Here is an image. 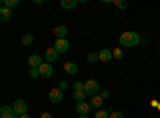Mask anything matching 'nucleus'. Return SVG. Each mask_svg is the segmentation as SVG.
Returning a JSON list of instances; mask_svg holds the SVG:
<instances>
[{
  "instance_id": "obj_1",
  "label": "nucleus",
  "mask_w": 160,
  "mask_h": 118,
  "mask_svg": "<svg viewBox=\"0 0 160 118\" xmlns=\"http://www.w3.org/2000/svg\"><path fill=\"white\" fill-rule=\"evenodd\" d=\"M139 42H141L139 35L136 32H131V31L123 32L122 35H120V38H118L120 46H125V48H133V46L139 45Z\"/></svg>"
},
{
  "instance_id": "obj_2",
  "label": "nucleus",
  "mask_w": 160,
  "mask_h": 118,
  "mask_svg": "<svg viewBox=\"0 0 160 118\" xmlns=\"http://www.w3.org/2000/svg\"><path fill=\"white\" fill-rule=\"evenodd\" d=\"M83 91L87 93V96H96L98 93H99V83L95 80V78H90V80H87L85 82V88H83Z\"/></svg>"
},
{
  "instance_id": "obj_3",
  "label": "nucleus",
  "mask_w": 160,
  "mask_h": 118,
  "mask_svg": "<svg viewBox=\"0 0 160 118\" xmlns=\"http://www.w3.org/2000/svg\"><path fill=\"white\" fill-rule=\"evenodd\" d=\"M13 110H15V113L16 115H24L26 112H28V102L26 101H22V99H16L15 102H13Z\"/></svg>"
},
{
  "instance_id": "obj_4",
  "label": "nucleus",
  "mask_w": 160,
  "mask_h": 118,
  "mask_svg": "<svg viewBox=\"0 0 160 118\" xmlns=\"http://www.w3.org/2000/svg\"><path fill=\"white\" fill-rule=\"evenodd\" d=\"M62 91L59 89V88H53V89H50V93H48V99H50V102H53V104H59V102H62Z\"/></svg>"
},
{
  "instance_id": "obj_5",
  "label": "nucleus",
  "mask_w": 160,
  "mask_h": 118,
  "mask_svg": "<svg viewBox=\"0 0 160 118\" xmlns=\"http://www.w3.org/2000/svg\"><path fill=\"white\" fill-rule=\"evenodd\" d=\"M55 48L56 51H58V54L61 53H66V51L69 50V42H68V38H56V42H55Z\"/></svg>"
},
{
  "instance_id": "obj_6",
  "label": "nucleus",
  "mask_w": 160,
  "mask_h": 118,
  "mask_svg": "<svg viewBox=\"0 0 160 118\" xmlns=\"http://www.w3.org/2000/svg\"><path fill=\"white\" fill-rule=\"evenodd\" d=\"M40 70V77H45V78H50L53 75V65L50 62H43L42 65L38 67Z\"/></svg>"
},
{
  "instance_id": "obj_7",
  "label": "nucleus",
  "mask_w": 160,
  "mask_h": 118,
  "mask_svg": "<svg viewBox=\"0 0 160 118\" xmlns=\"http://www.w3.org/2000/svg\"><path fill=\"white\" fill-rule=\"evenodd\" d=\"M90 109H91V106L88 102H77V106H75V110L78 115H88Z\"/></svg>"
},
{
  "instance_id": "obj_8",
  "label": "nucleus",
  "mask_w": 160,
  "mask_h": 118,
  "mask_svg": "<svg viewBox=\"0 0 160 118\" xmlns=\"http://www.w3.org/2000/svg\"><path fill=\"white\" fill-rule=\"evenodd\" d=\"M16 113L13 110V107L10 106H2L0 107V118H13Z\"/></svg>"
},
{
  "instance_id": "obj_9",
  "label": "nucleus",
  "mask_w": 160,
  "mask_h": 118,
  "mask_svg": "<svg viewBox=\"0 0 160 118\" xmlns=\"http://www.w3.org/2000/svg\"><path fill=\"white\" fill-rule=\"evenodd\" d=\"M98 56H99V61H102V62H109V61H112V58H114L112 51H111V50H108V48L101 50L99 53H98Z\"/></svg>"
},
{
  "instance_id": "obj_10",
  "label": "nucleus",
  "mask_w": 160,
  "mask_h": 118,
  "mask_svg": "<svg viewBox=\"0 0 160 118\" xmlns=\"http://www.w3.org/2000/svg\"><path fill=\"white\" fill-rule=\"evenodd\" d=\"M42 64H43V61H42V58H40L38 54L29 56V65H31V69H38Z\"/></svg>"
},
{
  "instance_id": "obj_11",
  "label": "nucleus",
  "mask_w": 160,
  "mask_h": 118,
  "mask_svg": "<svg viewBox=\"0 0 160 118\" xmlns=\"http://www.w3.org/2000/svg\"><path fill=\"white\" fill-rule=\"evenodd\" d=\"M45 59H47V62H55L58 59V51L55 48H48L45 51Z\"/></svg>"
},
{
  "instance_id": "obj_12",
  "label": "nucleus",
  "mask_w": 160,
  "mask_h": 118,
  "mask_svg": "<svg viewBox=\"0 0 160 118\" xmlns=\"http://www.w3.org/2000/svg\"><path fill=\"white\" fill-rule=\"evenodd\" d=\"M102 101H104V99H102L101 96H98V94H96V96H93V97H91V101H90L91 109L99 110V109H101V106H102Z\"/></svg>"
},
{
  "instance_id": "obj_13",
  "label": "nucleus",
  "mask_w": 160,
  "mask_h": 118,
  "mask_svg": "<svg viewBox=\"0 0 160 118\" xmlns=\"http://www.w3.org/2000/svg\"><path fill=\"white\" fill-rule=\"evenodd\" d=\"M10 19H11V10L2 7V8H0V21L7 22V21H10Z\"/></svg>"
},
{
  "instance_id": "obj_14",
  "label": "nucleus",
  "mask_w": 160,
  "mask_h": 118,
  "mask_svg": "<svg viewBox=\"0 0 160 118\" xmlns=\"http://www.w3.org/2000/svg\"><path fill=\"white\" fill-rule=\"evenodd\" d=\"M53 34H55L58 38H64L66 34H68V27H66V26H56V27L53 29Z\"/></svg>"
},
{
  "instance_id": "obj_15",
  "label": "nucleus",
  "mask_w": 160,
  "mask_h": 118,
  "mask_svg": "<svg viewBox=\"0 0 160 118\" xmlns=\"http://www.w3.org/2000/svg\"><path fill=\"white\" fill-rule=\"evenodd\" d=\"M64 70L68 72L69 75H75L78 72V67H77V64H74V62H66L64 64Z\"/></svg>"
},
{
  "instance_id": "obj_16",
  "label": "nucleus",
  "mask_w": 160,
  "mask_h": 118,
  "mask_svg": "<svg viewBox=\"0 0 160 118\" xmlns=\"http://www.w3.org/2000/svg\"><path fill=\"white\" fill-rule=\"evenodd\" d=\"M72 99L77 101V102H85L87 101V93H85V91H74Z\"/></svg>"
},
{
  "instance_id": "obj_17",
  "label": "nucleus",
  "mask_w": 160,
  "mask_h": 118,
  "mask_svg": "<svg viewBox=\"0 0 160 118\" xmlns=\"http://www.w3.org/2000/svg\"><path fill=\"white\" fill-rule=\"evenodd\" d=\"M77 5V0H61V8L64 10H72Z\"/></svg>"
},
{
  "instance_id": "obj_18",
  "label": "nucleus",
  "mask_w": 160,
  "mask_h": 118,
  "mask_svg": "<svg viewBox=\"0 0 160 118\" xmlns=\"http://www.w3.org/2000/svg\"><path fill=\"white\" fill-rule=\"evenodd\" d=\"M21 43H22V46H29V45H32V43H34V35H32V34H26V35L22 37Z\"/></svg>"
},
{
  "instance_id": "obj_19",
  "label": "nucleus",
  "mask_w": 160,
  "mask_h": 118,
  "mask_svg": "<svg viewBox=\"0 0 160 118\" xmlns=\"http://www.w3.org/2000/svg\"><path fill=\"white\" fill-rule=\"evenodd\" d=\"M18 0H2V7H5V8H13V7H18Z\"/></svg>"
},
{
  "instance_id": "obj_20",
  "label": "nucleus",
  "mask_w": 160,
  "mask_h": 118,
  "mask_svg": "<svg viewBox=\"0 0 160 118\" xmlns=\"http://www.w3.org/2000/svg\"><path fill=\"white\" fill-rule=\"evenodd\" d=\"M114 5L118 10H127L128 8V2H125V0H114Z\"/></svg>"
},
{
  "instance_id": "obj_21",
  "label": "nucleus",
  "mask_w": 160,
  "mask_h": 118,
  "mask_svg": "<svg viewBox=\"0 0 160 118\" xmlns=\"http://www.w3.org/2000/svg\"><path fill=\"white\" fill-rule=\"evenodd\" d=\"M95 118H111V113L108 112V110H98L96 112V115H95Z\"/></svg>"
},
{
  "instance_id": "obj_22",
  "label": "nucleus",
  "mask_w": 160,
  "mask_h": 118,
  "mask_svg": "<svg viewBox=\"0 0 160 118\" xmlns=\"http://www.w3.org/2000/svg\"><path fill=\"white\" fill-rule=\"evenodd\" d=\"M112 54H114L115 59H122L123 58V51H122V48H115V50H112Z\"/></svg>"
},
{
  "instance_id": "obj_23",
  "label": "nucleus",
  "mask_w": 160,
  "mask_h": 118,
  "mask_svg": "<svg viewBox=\"0 0 160 118\" xmlns=\"http://www.w3.org/2000/svg\"><path fill=\"white\" fill-rule=\"evenodd\" d=\"M87 59H88V62H98V61H99V56H98L96 53H90V54L87 56Z\"/></svg>"
},
{
  "instance_id": "obj_24",
  "label": "nucleus",
  "mask_w": 160,
  "mask_h": 118,
  "mask_svg": "<svg viewBox=\"0 0 160 118\" xmlns=\"http://www.w3.org/2000/svg\"><path fill=\"white\" fill-rule=\"evenodd\" d=\"M83 88H85L83 82H75L74 83V91H83Z\"/></svg>"
},
{
  "instance_id": "obj_25",
  "label": "nucleus",
  "mask_w": 160,
  "mask_h": 118,
  "mask_svg": "<svg viewBox=\"0 0 160 118\" xmlns=\"http://www.w3.org/2000/svg\"><path fill=\"white\" fill-rule=\"evenodd\" d=\"M111 118H125V113L120 112V110H117V112H112V113H111Z\"/></svg>"
},
{
  "instance_id": "obj_26",
  "label": "nucleus",
  "mask_w": 160,
  "mask_h": 118,
  "mask_svg": "<svg viewBox=\"0 0 160 118\" xmlns=\"http://www.w3.org/2000/svg\"><path fill=\"white\" fill-rule=\"evenodd\" d=\"M29 73H31V77H34V78H38V77H40V70H38V69H31Z\"/></svg>"
},
{
  "instance_id": "obj_27",
  "label": "nucleus",
  "mask_w": 160,
  "mask_h": 118,
  "mask_svg": "<svg viewBox=\"0 0 160 118\" xmlns=\"http://www.w3.org/2000/svg\"><path fill=\"white\" fill-rule=\"evenodd\" d=\"M68 86H69V83H68V82H61V83H59V89H61V91H62V89H66Z\"/></svg>"
},
{
  "instance_id": "obj_28",
  "label": "nucleus",
  "mask_w": 160,
  "mask_h": 118,
  "mask_svg": "<svg viewBox=\"0 0 160 118\" xmlns=\"http://www.w3.org/2000/svg\"><path fill=\"white\" fill-rule=\"evenodd\" d=\"M99 96H101L102 99H108V97H109V91H102V93H101Z\"/></svg>"
},
{
  "instance_id": "obj_29",
  "label": "nucleus",
  "mask_w": 160,
  "mask_h": 118,
  "mask_svg": "<svg viewBox=\"0 0 160 118\" xmlns=\"http://www.w3.org/2000/svg\"><path fill=\"white\" fill-rule=\"evenodd\" d=\"M40 118H53V115H51V113H48V112H45V113L40 115Z\"/></svg>"
},
{
  "instance_id": "obj_30",
  "label": "nucleus",
  "mask_w": 160,
  "mask_h": 118,
  "mask_svg": "<svg viewBox=\"0 0 160 118\" xmlns=\"http://www.w3.org/2000/svg\"><path fill=\"white\" fill-rule=\"evenodd\" d=\"M21 118H31V116H29V115H26V113H24V115H21Z\"/></svg>"
},
{
  "instance_id": "obj_31",
  "label": "nucleus",
  "mask_w": 160,
  "mask_h": 118,
  "mask_svg": "<svg viewBox=\"0 0 160 118\" xmlns=\"http://www.w3.org/2000/svg\"><path fill=\"white\" fill-rule=\"evenodd\" d=\"M78 118H90V116H88V115H80Z\"/></svg>"
},
{
  "instance_id": "obj_32",
  "label": "nucleus",
  "mask_w": 160,
  "mask_h": 118,
  "mask_svg": "<svg viewBox=\"0 0 160 118\" xmlns=\"http://www.w3.org/2000/svg\"><path fill=\"white\" fill-rule=\"evenodd\" d=\"M13 118H21V116H19V115H15V116H13Z\"/></svg>"
},
{
  "instance_id": "obj_33",
  "label": "nucleus",
  "mask_w": 160,
  "mask_h": 118,
  "mask_svg": "<svg viewBox=\"0 0 160 118\" xmlns=\"http://www.w3.org/2000/svg\"><path fill=\"white\" fill-rule=\"evenodd\" d=\"M158 109H160V106H158Z\"/></svg>"
},
{
  "instance_id": "obj_34",
  "label": "nucleus",
  "mask_w": 160,
  "mask_h": 118,
  "mask_svg": "<svg viewBox=\"0 0 160 118\" xmlns=\"http://www.w3.org/2000/svg\"><path fill=\"white\" fill-rule=\"evenodd\" d=\"M158 118H160V116H158Z\"/></svg>"
}]
</instances>
